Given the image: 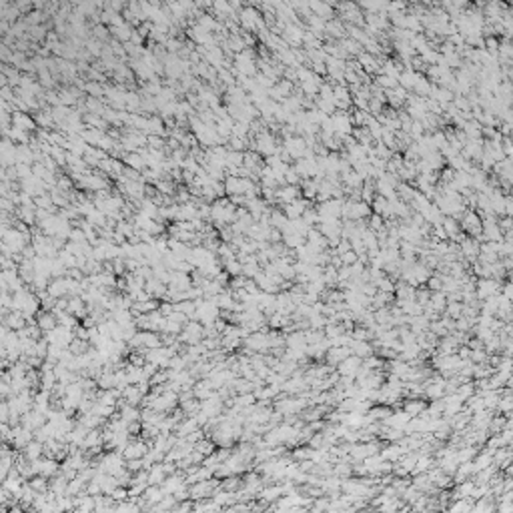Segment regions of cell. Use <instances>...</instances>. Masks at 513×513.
<instances>
[{
  "label": "cell",
  "mask_w": 513,
  "mask_h": 513,
  "mask_svg": "<svg viewBox=\"0 0 513 513\" xmlns=\"http://www.w3.org/2000/svg\"><path fill=\"white\" fill-rule=\"evenodd\" d=\"M124 165H126L128 169H134V171H138V172L147 171V161H145V157H143L141 151H132V153L124 155Z\"/></svg>",
  "instance_id": "7a4b0ae2"
},
{
  "label": "cell",
  "mask_w": 513,
  "mask_h": 513,
  "mask_svg": "<svg viewBox=\"0 0 513 513\" xmlns=\"http://www.w3.org/2000/svg\"><path fill=\"white\" fill-rule=\"evenodd\" d=\"M201 28H205V30H209V32H217V30H223V24L217 20V16H213V14H199L197 16V20H195Z\"/></svg>",
  "instance_id": "3957f363"
},
{
  "label": "cell",
  "mask_w": 513,
  "mask_h": 513,
  "mask_svg": "<svg viewBox=\"0 0 513 513\" xmlns=\"http://www.w3.org/2000/svg\"><path fill=\"white\" fill-rule=\"evenodd\" d=\"M36 323H38V327L42 329V333H49V331H53V329H57L58 327V319L53 311H42V313L38 315Z\"/></svg>",
  "instance_id": "277c9868"
},
{
  "label": "cell",
  "mask_w": 513,
  "mask_h": 513,
  "mask_svg": "<svg viewBox=\"0 0 513 513\" xmlns=\"http://www.w3.org/2000/svg\"><path fill=\"white\" fill-rule=\"evenodd\" d=\"M239 26L247 32H265V20H263V14L257 10V6H243L241 12H239Z\"/></svg>",
  "instance_id": "6da1fadb"
},
{
  "label": "cell",
  "mask_w": 513,
  "mask_h": 513,
  "mask_svg": "<svg viewBox=\"0 0 513 513\" xmlns=\"http://www.w3.org/2000/svg\"><path fill=\"white\" fill-rule=\"evenodd\" d=\"M293 197H295V191H293V189H283V191H279V199H283V201H293Z\"/></svg>",
  "instance_id": "5b68a950"
}]
</instances>
